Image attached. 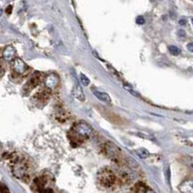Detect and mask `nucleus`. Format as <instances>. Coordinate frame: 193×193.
Listing matches in <instances>:
<instances>
[{
  "mask_svg": "<svg viewBox=\"0 0 193 193\" xmlns=\"http://www.w3.org/2000/svg\"><path fill=\"white\" fill-rule=\"evenodd\" d=\"M12 170L14 175L19 179H23L24 176L27 174L28 166L23 156H12Z\"/></svg>",
  "mask_w": 193,
  "mask_h": 193,
  "instance_id": "nucleus-1",
  "label": "nucleus"
},
{
  "mask_svg": "<svg viewBox=\"0 0 193 193\" xmlns=\"http://www.w3.org/2000/svg\"><path fill=\"white\" fill-rule=\"evenodd\" d=\"M72 134L74 135L75 139L82 140L91 137L94 134V131L93 128L88 124L84 122H80L74 126V128L72 129Z\"/></svg>",
  "mask_w": 193,
  "mask_h": 193,
  "instance_id": "nucleus-2",
  "label": "nucleus"
},
{
  "mask_svg": "<svg viewBox=\"0 0 193 193\" xmlns=\"http://www.w3.org/2000/svg\"><path fill=\"white\" fill-rule=\"evenodd\" d=\"M98 179L101 184L105 187L112 186L116 181V176L111 170L108 169H102L98 172Z\"/></svg>",
  "mask_w": 193,
  "mask_h": 193,
  "instance_id": "nucleus-3",
  "label": "nucleus"
},
{
  "mask_svg": "<svg viewBox=\"0 0 193 193\" xmlns=\"http://www.w3.org/2000/svg\"><path fill=\"white\" fill-rule=\"evenodd\" d=\"M12 68L15 74H18V75H24L28 70L27 64H26L22 59L18 58V57H17V58L13 61Z\"/></svg>",
  "mask_w": 193,
  "mask_h": 193,
  "instance_id": "nucleus-4",
  "label": "nucleus"
},
{
  "mask_svg": "<svg viewBox=\"0 0 193 193\" xmlns=\"http://www.w3.org/2000/svg\"><path fill=\"white\" fill-rule=\"evenodd\" d=\"M60 82L59 76L55 72H50L45 78V85L48 90H53L58 86Z\"/></svg>",
  "mask_w": 193,
  "mask_h": 193,
  "instance_id": "nucleus-5",
  "label": "nucleus"
},
{
  "mask_svg": "<svg viewBox=\"0 0 193 193\" xmlns=\"http://www.w3.org/2000/svg\"><path fill=\"white\" fill-rule=\"evenodd\" d=\"M2 57L5 61L7 62H13L17 57H15V50L12 45L5 46L2 52Z\"/></svg>",
  "mask_w": 193,
  "mask_h": 193,
  "instance_id": "nucleus-6",
  "label": "nucleus"
},
{
  "mask_svg": "<svg viewBox=\"0 0 193 193\" xmlns=\"http://www.w3.org/2000/svg\"><path fill=\"white\" fill-rule=\"evenodd\" d=\"M40 81H41V74L40 72H35V74L30 77V79L28 80L25 87L27 88L28 90H32L39 84Z\"/></svg>",
  "mask_w": 193,
  "mask_h": 193,
  "instance_id": "nucleus-7",
  "label": "nucleus"
},
{
  "mask_svg": "<svg viewBox=\"0 0 193 193\" xmlns=\"http://www.w3.org/2000/svg\"><path fill=\"white\" fill-rule=\"evenodd\" d=\"M179 189L181 193H193V181L187 180L182 181L179 185Z\"/></svg>",
  "mask_w": 193,
  "mask_h": 193,
  "instance_id": "nucleus-8",
  "label": "nucleus"
},
{
  "mask_svg": "<svg viewBox=\"0 0 193 193\" xmlns=\"http://www.w3.org/2000/svg\"><path fill=\"white\" fill-rule=\"evenodd\" d=\"M72 96H74V98H76L77 101H85V95H84V93H83L82 88L79 85H75L74 88H72Z\"/></svg>",
  "mask_w": 193,
  "mask_h": 193,
  "instance_id": "nucleus-9",
  "label": "nucleus"
},
{
  "mask_svg": "<svg viewBox=\"0 0 193 193\" xmlns=\"http://www.w3.org/2000/svg\"><path fill=\"white\" fill-rule=\"evenodd\" d=\"M92 91L94 93V95L96 96V98H98L100 101H101L103 102H106V103L111 102V98H110V97H109L108 94L101 92V91H98L96 89H93V88H92Z\"/></svg>",
  "mask_w": 193,
  "mask_h": 193,
  "instance_id": "nucleus-10",
  "label": "nucleus"
},
{
  "mask_svg": "<svg viewBox=\"0 0 193 193\" xmlns=\"http://www.w3.org/2000/svg\"><path fill=\"white\" fill-rule=\"evenodd\" d=\"M48 97H49V94H48V91L42 90L41 92H39V93L36 94L35 97H34V98H36L38 102H45V101H48Z\"/></svg>",
  "mask_w": 193,
  "mask_h": 193,
  "instance_id": "nucleus-11",
  "label": "nucleus"
},
{
  "mask_svg": "<svg viewBox=\"0 0 193 193\" xmlns=\"http://www.w3.org/2000/svg\"><path fill=\"white\" fill-rule=\"evenodd\" d=\"M134 154L142 159H145V158H147L150 156V153L146 149H143V148H139V149L134 150Z\"/></svg>",
  "mask_w": 193,
  "mask_h": 193,
  "instance_id": "nucleus-12",
  "label": "nucleus"
},
{
  "mask_svg": "<svg viewBox=\"0 0 193 193\" xmlns=\"http://www.w3.org/2000/svg\"><path fill=\"white\" fill-rule=\"evenodd\" d=\"M169 51H170V53L174 56H177L181 53L180 48H178V46H176V45H170L169 46Z\"/></svg>",
  "mask_w": 193,
  "mask_h": 193,
  "instance_id": "nucleus-13",
  "label": "nucleus"
},
{
  "mask_svg": "<svg viewBox=\"0 0 193 193\" xmlns=\"http://www.w3.org/2000/svg\"><path fill=\"white\" fill-rule=\"evenodd\" d=\"M80 82L83 86H88L90 84V80L88 79V77L86 75H84L83 74L80 75Z\"/></svg>",
  "mask_w": 193,
  "mask_h": 193,
  "instance_id": "nucleus-14",
  "label": "nucleus"
},
{
  "mask_svg": "<svg viewBox=\"0 0 193 193\" xmlns=\"http://www.w3.org/2000/svg\"><path fill=\"white\" fill-rule=\"evenodd\" d=\"M136 135H137V136H140V137L146 138V139L154 140V138H153L152 136H151V135H149L148 133H145V132H136Z\"/></svg>",
  "mask_w": 193,
  "mask_h": 193,
  "instance_id": "nucleus-15",
  "label": "nucleus"
},
{
  "mask_svg": "<svg viewBox=\"0 0 193 193\" xmlns=\"http://www.w3.org/2000/svg\"><path fill=\"white\" fill-rule=\"evenodd\" d=\"M178 36H179V37H180L181 39H184V38H185V36H186L185 31V30H182V29L179 30V31H178Z\"/></svg>",
  "mask_w": 193,
  "mask_h": 193,
  "instance_id": "nucleus-16",
  "label": "nucleus"
},
{
  "mask_svg": "<svg viewBox=\"0 0 193 193\" xmlns=\"http://www.w3.org/2000/svg\"><path fill=\"white\" fill-rule=\"evenodd\" d=\"M136 23H137V24H139V25L144 24V23H145V19H144V18H143V17H141V15H139V17L136 18Z\"/></svg>",
  "mask_w": 193,
  "mask_h": 193,
  "instance_id": "nucleus-17",
  "label": "nucleus"
},
{
  "mask_svg": "<svg viewBox=\"0 0 193 193\" xmlns=\"http://www.w3.org/2000/svg\"><path fill=\"white\" fill-rule=\"evenodd\" d=\"M186 48L188 49L190 52H193V42H191V43H188V44H187Z\"/></svg>",
  "mask_w": 193,
  "mask_h": 193,
  "instance_id": "nucleus-18",
  "label": "nucleus"
},
{
  "mask_svg": "<svg viewBox=\"0 0 193 193\" xmlns=\"http://www.w3.org/2000/svg\"><path fill=\"white\" fill-rule=\"evenodd\" d=\"M1 193H9L8 187H6L3 184L1 185Z\"/></svg>",
  "mask_w": 193,
  "mask_h": 193,
  "instance_id": "nucleus-19",
  "label": "nucleus"
},
{
  "mask_svg": "<svg viewBox=\"0 0 193 193\" xmlns=\"http://www.w3.org/2000/svg\"><path fill=\"white\" fill-rule=\"evenodd\" d=\"M169 168H168V166L166 167V171H165V173H166V178H167V181H169Z\"/></svg>",
  "mask_w": 193,
  "mask_h": 193,
  "instance_id": "nucleus-20",
  "label": "nucleus"
},
{
  "mask_svg": "<svg viewBox=\"0 0 193 193\" xmlns=\"http://www.w3.org/2000/svg\"><path fill=\"white\" fill-rule=\"evenodd\" d=\"M11 12H12V6H8L7 9H6V13L10 15V14H11Z\"/></svg>",
  "mask_w": 193,
  "mask_h": 193,
  "instance_id": "nucleus-21",
  "label": "nucleus"
},
{
  "mask_svg": "<svg viewBox=\"0 0 193 193\" xmlns=\"http://www.w3.org/2000/svg\"><path fill=\"white\" fill-rule=\"evenodd\" d=\"M179 23H180L181 25L184 26V25H185V24H186V20H185V19H181L180 22H179Z\"/></svg>",
  "mask_w": 193,
  "mask_h": 193,
  "instance_id": "nucleus-22",
  "label": "nucleus"
},
{
  "mask_svg": "<svg viewBox=\"0 0 193 193\" xmlns=\"http://www.w3.org/2000/svg\"><path fill=\"white\" fill-rule=\"evenodd\" d=\"M146 193H155V192L153 191V190H151V189H148V190H146Z\"/></svg>",
  "mask_w": 193,
  "mask_h": 193,
  "instance_id": "nucleus-23",
  "label": "nucleus"
},
{
  "mask_svg": "<svg viewBox=\"0 0 193 193\" xmlns=\"http://www.w3.org/2000/svg\"><path fill=\"white\" fill-rule=\"evenodd\" d=\"M191 22H192V25H193V18L191 19Z\"/></svg>",
  "mask_w": 193,
  "mask_h": 193,
  "instance_id": "nucleus-24",
  "label": "nucleus"
},
{
  "mask_svg": "<svg viewBox=\"0 0 193 193\" xmlns=\"http://www.w3.org/2000/svg\"><path fill=\"white\" fill-rule=\"evenodd\" d=\"M192 169H193V163H192Z\"/></svg>",
  "mask_w": 193,
  "mask_h": 193,
  "instance_id": "nucleus-25",
  "label": "nucleus"
},
{
  "mask_svg": "<svg viewBox=\"0 0 193 193\" xmlns=\"http://www.w3.org/2000/svg\"><path fill=\"white\" fill-rule=\"evenodd\" d=\"M10 1H12V0H10Z\"/></svg>",
  "mask_w": 193,
  "mask_h": 193,
  "instance_id": "nucleus-26",
  "label": "nucleus"
}]
</instances>
